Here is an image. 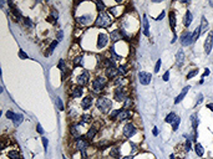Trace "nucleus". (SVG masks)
Returning a JSON list of instances; mask_svg holds the SVG:
<instances>
[{"label": "nucleus", "instance_id": "obj_1", "mask_svg": "<svg viewBox=\"0 0 213 159\" xmlns=\"http://www.w3.org/2000/svg\"><path fill=\"white\" fill-rule=\"evenodd\" d=\"M95 26L96 27H107L112 24V16L108 12H100L97 18L95 19Z\"/></svg>", "mask_w": 213, "mask_h": 159}, {"label": "nucleus", "instance_id": "obj_2", "mask_svg": "<svg viewBox=\"0 0 213 159\" xmlns=\"http://www.w3.org/2000/svg\"><path fill=\"white\" fill-rule=\"evenodd\" d=\"M96 107H97V110L101 111L102 113H107V112L111 110L112 103L107 97H99L97 101H96Z\"/></svg>", "mask_w": 213, "mask_h": 159}, {"label": "nucleus", "instance_id": "obj_3", "mask_svg": "<svg viewBox=\"0 0 213 159\" xmlns=\"http://www.w3.org/2000/svg\"><path fill=\"white\" fill-rule=\"evenodd\" d=\"M106 83H107V80L105 77H96L92 81V90H94V92L100 93V92L105 88Z\"/></svg>", "mask_w": 213, "mask_h": 159}, {"label": "nucleus", "instance_id": "obj_4", "mask_svg": "<svg viewBox=\"0 0 213 159\" xmlns=\"http://www.w3.org/2000/svg\"><path fill=\"white\" fill-rule=\"evenodd\" d=\"M89 80H90V73L87 70H83V72L81 75H79L77 78H76V83L77 86H86L89 83Z\"/></svg>", "mask_w": 213, "mask_h": 159}, {"label": "nucleus", "instance_id": "obj_5", "mask_svg": "<svg viewBox=\"0 0 213 159\" xmlns=\"http://www.w3.org/2000/svg\"><path fill=\"white\" fill-rule=\"evenodd\" d=\"M179 41H181V45L182 46H190L193 44V40H192V32L190 31H183L181 37H179Z\"/></svg>", "mask_w": 213, "mask_h": 159}, {"label": "nucleus", "instance_id": "obj_6", "mask_svg": "<svg viewBox=\"0 0 213 159\" xmlns=\"http://www.w3.org/2000/svg\"><path fill=\"white\" fill-rule=\"evenodd\" d=\"M115 99L117 102H123L125 99L127 98V92H126V88L125 87H119V88L115 90V95H114Z\"/></svg>", "mask_w": 213, "mask_h": 159}, {"label": "nucleus", "instance_id": "obj_7", "mask_svg": "<svg viewBox=\"0 0 213 159\" xmlns=\"http://www.w3.org/2000/svg\"><path fill=\"white\" fill-rule=\"evenodd\" d=\"M151 78H152V75L146 72V71H141V72H139V81H140L141 85H143V86L150 85Z\"/></svg>", "mask_w": 213, "mask_h": 159}, {"label": "nucleus", "instance_id": "obj_8", "mask_svg": "<svg viewBox=\"0 0 213 159\" xmlns=\"http://www.w3.org/2000/svg\"><path fill=\"white\" fill-rule=\"evenodd\" d=\"M108 42V35L103 34V32H100L99 36H97V42H96V47H97L99 50L103 49L105 46L107 45Z\"/></svg>", "mask_w": 213, "mask_h": 159}, {"label": "nucleus", "instance_id": "obj_9", "mask_svg": "<svg viewBox=\"0 0 213 159\" xmlns=\"http://www.w3.org/2000/svg\"><path fill=\"white\" fill-rule=\"evenodd\" d=\"M212 47H213V32L211 31L210 34L207 35L206 41H204V52H206L207 55H210L212 51Z\"/></svg>", "mask_w": 213, "mask_h": 159}, {"label": "nucleus", "instance_id": "obj_10", "mask_svg": "<svg viewBox=\"0 0 213 159\" xmlns=\"http://www.w3.org/2000/svg\"><path fill=\"white\" fill-rule=\"evenodd\" d=\"M136 132H137V128L132 123H127L123 127V136L126 138H131L133 134H136Z\"/></svg>", "mask_w": 213, "mask_h": 159}, {"label": "nucleus", "instance_id": "obj_11", "mask_svg": "<svg viewBox=\"0 0 213 159\" xmlns=\"http://www.w3.org/2000/svg\"><path fill=\"white\" fill-rule=\"evenodd\" d=\"M87 147H89V142L83 137H79L76 139V149H79L80 152H86Z\"/></svg>", "mask_w": 213, "mask_h": 159}, {"label": "nucleus", "instance_id": "obj_12", "mask_svg": "<svg viewBox=\"0 0 213 159\" xmlns=\"http://www.w3.org/2000/svg\"><path fill=\"white\" fill-rule=\"evenodd\" d=\"M119 75V67H116L115 64H112L106 67V76L107 78H115Z\"/></svg>", "mask_w": 213, "mask_h": 159}, {"label": "nucleus", "instance_id": "obj_13", "mask_svg": "<svg viewBox=\"0 0 213 159\" xmlns=\"http://www.w3.org/2000/svg\"><path fill=\"white\" fill-rule=\"evenodd\" d=\"M83 93V88L81 86H74L71 88V97L72 98H80Z\"/></svg>", "mask_w": 213, "mask_h": 159}, {"label": "nucleus", "instance_id": "obj_14", "mask_svg": "<svg viewBox=\"0 0 213 159\" xmlns=\"http://www.w3.org/2000/svg\"><path fill=\"white\" fill-rule=\"evenodd\" d=\"M92 103H94V98L91 97V96H86V97L81 101V108L82 110H89V108L92 106Z\"/></svg>", "mask_w": 213, "mask_h": 159}, {"label": "nucleus", "instance_id": "obj_15", "mask_svg": "<svg viewBox=\"0 0 213 159\" xmlns=\"http://www.w3.org/2000/svg\"><path fill=\"white\" fill-rule=\"evenodd\" d=\"M110 39L112 41H119V40H122L123 36H122V32H121V30H119V29H116V30H112L110 32Z\"/></svg>", "mask_w": 213, "mask_h": 159}, {"label": "nucleus", "instance_id": "obj_16", "mask_svg": "<svg viewBox=\"0 0 213 159\" xmlns=\"http://www.w3.org/2000/svg\"><path fill=\"white\" fill-rule=\"evenodd\" d=\"M92 16L91 15H82V16H79L77 18V24L80 25H89L91 24V21H92Z\"/></svg>", "mask_w": 213, "mask_h": 159}, {"label": "nucleus", "instance_id": "obj_17", "mask_svg": "<svg viewBox=\"0 0 213 159\" xmlns=\"http://www.w3.org/2000/svg\"><path fill=\"white\" fill-rule=\"evenodd\" d=\"M192 21H193V14H192L190 10H187L185 14V19H183V24H185L186 27H188L192 24Z\"/></svg>", "mask_w": 213, "mask_h": 159}, {"label": "nucleus", "instance_id": "obj_18", "mask_svg": "<svg viewBox=\"0 0 213 159\" xmlns=\"http://www.w3.org/2000/svg\"><path fill=\"white\" fill-rule=\"evenodd\" d=\"M188 90H191V87H190V86H186L185 88H183V90L181 91V93H179V95L177 96V97L174 98V104H178L179 102L182 101L183 98H185V96L187 95V92H188Z\"/></svg>", "mask_w": 213, "mask_h": 159}, {"label": "nucleus", "instance_id": "obj_19", "mask_svg": "<svg viewBox=\"0 0 213 159\" xmlns=\"http://www.w3.org/2000/svg\"><path fill=\"white\" fill-rule=\"evenodd\" d=\"M79 127H80L79 124H72V125L70 127V134L74 138H76V139H77L79 137H81V136H80V129H79Z\"/></svg>", "mask_w": 213, "mask_h": 159}, {"label": "nucleus", "instance_id": "obj_20", "mask_svg": "<svg viewBox=\"0 0 213 159\" xmlns=\"http://www.w3.org/2000/svg\"><path fill=\"white\" fill-rule=\"evenodd\" d=\"M142 25H143V34L145 36H150V23L147 20V16L143 15L142 18Z\"/></svg>", "mask_w": 213, "mask_h": 159}, {"label": "nucleus", "instance_id": "obj_21", "mask_svg": "<svg viewBox=\"0 0 213 159\" xmlns=\"http://www.w3.org/2000/svg\"><path fill=\"white\" fill-rule=\"evenodd\" d=\"M97 127H96V125H92V127H91L89 131H87V133H86V139L87 140H91V139H94L95 138V136H96V133H97Z\"/></svg>", "mask_w": 213, "mask_h": 159}, {"label": "nucleus", "instance_id": "obj_22", "mask_svg": "<svg viewBox=\"0 0 213 159\" xmlns=\"http://www.w3.org/2000/svg\"><path fill=\"white\" fill-rule=\"evenodd\" d=\"M132 116V112L128 111V110H122L121 113L119 116V121H126V119H130Z\"/></svg>", "mask_w": 213, "mask_h": 159}, {"label": "nucleus", "instance_id": "obj_23", "mask_svg": "<svg viewBox=\"0 0 213 159\" xmlns=\"http://www.w3.org/2000/svg\"><path fill=\"white\" fill-rule=\"evenodd\" d=\"M199 29H201V34H204L208 30V21L206 19V16H202L201 18V25H199Z\"/></svg>", "mask_w": 213, "mask_h": 159}, {"label": "nucleus", "instance_id": "obj_24", "mask_svg": "<svg viewBox=\"0 0 213 159\" xmlns=\"http://www.w3.org/2000/svg\"><path fill=\"white\" fill-rule=\"evenodd\" d=\"M183 62H185V52L182 50H179L177 52V56H176V64L177 66H182Z\"/></svg>", "mask_w": 213, "mask_h": 159}, {"label": "nucleus", "instance_id": "obj_25", "mask_svg": "<svg viewBox=\"0 0 213 159\" xmlns=\"http://www.w3.org/2000/svg\"><path fill=\"white\" fill-rule=\"evenodd\" d=\"M170 25L171 27H172V30L174 31V27H176V14H174V11H170Z\"/></svg>", "mask_w": 213, "mask_h": 159}, {"label": "nucleus", "instance_id": "obj_26", "mask_svg": "<svg viewBox=\"0 0 213 159\" xmlns=\"http://www.w3.org/2000/svg\"><path fill=\"white\" fill-rule=\"evenodd\" d=\"M191 122H192V128H193V131L197 132V127H198L199 119L197 118V114H196V113L191 116Z\"/></svg>", "mask_w": 213, "mask_h": 159}, {"label": "nucleus", "instance_id": "obj_27", "mask_svg": "<svg viewBox=\"0 0 213 159\" xmlns=\"http://www.w3.org/2000/svg\"><path fill=\"white\" fill-rule=\"evenodd\" d=\"M72 64H74V67H77V66H82V64H83V56H82V55H77V56L72 60Z\"/></svg>", "mask_w": 213, "mask_h": 159}, {"label": "nucleus", "instance_id": "obj_28", "mask_svg": "<svg viewBox=\"0 0 213 159\" xmlns=\"http://www.w3.org/2000/svg\"><path fill=\"white\" fill-rule=\"evenodd\" d=\"M194 152H196V154H197L198 157H203L204 149H203V147H202V144L196 143V145H194Z\"/></svg>", "mask_w": 213, "mask_h": 159}, {"label": "nucleus", "instance_id": "obj_29", "mask_svg": "<svg viewBox=\"0 0 213 159\" xmlns=\"http://www.w3.org/2000/svg\"><path fill=\"white\" fill-rule=\"evenodd\" d=\"M91 121H92V117H91V114L85 113V114H82V116H81V121H80V123H81V124L90 123Z\"/></svg>", "mask_w": 213, "mask_h": 159}, {"label": "nucleus", "instance_id": "obj_30", "mask_svg": "<svg viewBox=\"0 0 213 159\" xmlns=\"http://www.w3.org/2000/svg\"><path fill=\"white\" fill-rule=\"evenodd\" d=\"M202 34H201V29H199V26H197L194 29V31H193V34H192V40H193V42H196V41L198 40V37L201 36Z\"/></svg>", "mask_w": 213, "mask_h": 159}, {"label": "nucleus", "instance_id": "obj_31", "mask_svg": "<svg viewBox=\"0 0 213 159\" xmlns=\"http://www.w3.org/2000/svg\"><path fill=\"white\" fill-rule=\"evenodd\" d=\"M120 156H121L120 148L115 147V148H112V149L110 150V157H112V158H120Z\"/></svg>", "mask_w": 213, "mask_h": 159}, {"label": "nucleus", "instance_id": "obj_32", "mask_svg": "<svg viewBox=\"0 0 213 159\" xmlns=\"http://www.w3.org/2000/svg\"><path fill=\"white\" fill-rule=\"evenodd\" d=\"M176 118H177V114L174 113V112H171V113L166 117L165 122H166V123H171V124H172V123H173V121L176 119Z\"/></svg>", "mask_w": 213, "mask_h": 159}, {"label": "nucleus", "instance_id": "obj_33", "mask_svg": "<svg viewBox=\"0 0 213 159\" xmlns=\"http://www.w3.org/2000/svg\"><path fill=\"white\" fill-rule=\"evenodd\" d=\"M8 157H9L10 159H21L20 153L18 152V150H10V152L8 153Z\"/></svg>", "mask_w": 213, "mask_h": 159}, {"label": "nucleus", "instance_id": "obj_34", "mask_svg": "<svg viewBox=\"0 0 213 159\" xmlns=\"http://www.w3.org/2000/svg\"><path fill=\"white\" fill-rule=\"evenodd\" d=\"M57 67H59L60 70H61V72H62V77H65V72H66V65H65V61L64 60H60L59 61V65H57Z\"/></svg>", "mask_w": 213, "mask_h": 159}, {"label": "nucleus", "instance_id": "obj_35", "mask_svg": "<svg viewBox=\"0 0 213 159\" xmlns=\"http://www.w3.org/2000/svg\"><path fill=\"white\" fill-rule=\"evenodd\" d=\"M23 119H24V116L23 114H16L14 121H12V122H14V125H16V127H18V125L23 122Z\"/></svg>", "mask_w": 213, "mask_h": 159}, {"label": "nucleus", "instance_id": "obj_36", "mask_svg": "<svg viewBox=\"0 0 213 159\" xmlns=\"http://www.w3.org/2000/svg\"><path fill=\"white\" fill-rule=\"evenodd\" d=\"M95 4H96V10L103 12V10H105V4H103L102 1H99V0H96Z\"/></svg>", "mask_w": 213, "mask_h": 159}, {"label": "nucleus", "instance_id": "obj_37", "mask_svg": "<svg viewBox=\"0 0 213 159\" xmlns=\"http://www.w3.org/2000/svg\"><path fill=\"white\" fill-rule=\"evenodd\" d=\"M120 113H121V111L120 110H115V111H112L111 113H110V119H119V116H120Z\"/></svg>", "mask_w": 213, "mask_h": 159}, {"label": "nucleus", "instance_id": "obj_38", "mask_svg": "<svg viewBox=\"0 0 213 159\" xmlns=\"http://www.w3.org/2000/svg\"><path fill=\"white\" fill-rule=\"evenodd\" d=\"M131 106H132V99L130 97H127L123 101V110H127V108H130Z\"/></svg>", "mask_w": 213, "mask_h": 159}, {"label": "nucleus", "instance_id": "obj_39", "mask_svg": "<svg viewBox=\"0 0 213 159\" xmlns=\"http://www.w3.org/2000/svg\"><path fill=\"white\" fill-rule=\"evenodd\" d=\"M179 123H181V118L177 117V118L173 121V123H172V129H173V131H177L178 127H179Z\"/></svg>", "mask_w": 213, "mask_h": 159}, {"label": "nucleus", "instance_id": "obj_40", "mask_svg": "<svg viewBox=\"0 0 213 159\" xmlns=\"http://www.w3.org/2000/svg\"><path fill=\"white\" fill-rule=\"evenodd\" d=\"M185 150H186V152H190V150H192V139H191V138H188V139L186 140V143H185Z\"/></svg>", "mask_w": 213, "mask_h": 159}, {"label": "nucleus", "instance_id": "obj_41", "mask_svg": "<svg viewBox=\"0 0 213 159\" xmlns=\"http://www.w3.org/2000/svg\"><path fill=\"white\" fill-rule=\"evenodd\" d=\"M198 72L199 71L197 70V69H194V70H192V71H190L188 73H187V80H191V78H193L196 75H198Z\"/></svg>", "mask_w": 213, "mask_h": 159}, {"label": "nucleus", "instance_id": "obj_42", "mask_svg": "<svg viewBox=\"0 0 213 159\" xmlns=\"http://www.w3.org/2000/svg\"><path fill=\"white\" fill-rule=\"evenodd\" d=\"M125 82H126V78H122V77H120V78H116L115 81H114V83L116 86H122V85H125Z\"/></svg>", "mask_w": 213, "mask_h": 159}, {"label": "nucleus", "instance_id": "obj_43", "mask_svg": "<svg viewBox=\"0 0 213 159\" xmlns=\"http://www.w3.org/2000/svg\"><path fill=\"white\" fill-rule=\"evenodd\" d=\"M127 69H128L127 65H121L120 67H119V73H120V75H126L127 71H128Z\"/></svg>", "mask_w": 213, "mask_h": 159}, {"label": "nucleus", "instance_id": "obj_44", "mask_svg": "<svg viewBox=\"0 0 213 159\" xmlns=\"http://www.w3.org/2000/svg\"><path fill=\"white\" fill-rule=\"evenodd\" d=\"M57 44H59V41H57V40H55V41H52V42H51V44H50V46H49V52H50V55H51V53H52V51H54V49H55V47H56V46H57Z\"/></svg>", "mask_w": 213, "mask_h": 159}, {"label": "nucleus", "instance_id": "obj_45", "mask_svg": "<svg viewBox=\"0 0 213 159\" xmlns=\"http://www.w3.org/2000/svg\"><path fill=\"white\" fill-rule=\"evenodd\" d=\"M161 65H162V61H161V60H157V62H156V66H154V73H158V72H160Z\"/></svg>", "mask_w": 213, "mask_h": 159}, {"label": "nucleus", "instance_id": "obj_46", "mask_svg": "<svg viewBox=\"0 0 213 159\" xmlns=\"http://www.w3.org/2000/svg\"><path fill=\"white\" fill-rule=\"evenodd\" d=\"M56 103H57V107H59V110H60V111H64V103H62V101H61L60 97L56 98Z\"/></svg>", "mask_w": 213, "mask_h": 159}, {"label": "nucleus", "instance_id": "obj_47", "mask_svg": "<svg viewBox=\"0 0 213 159\" xmlns=\"http://www.w3.org/2000/svg\"><path fill=\"white\" fill-rule=\"evenodd\" d=\"M15 113L12 111H8L6 112V118H9V119H11V121H14V118H15Z\"/></svg>", "mask_w": 213, "mask_h": 159}, {"label": "nucleus", "instance_id": "obj_48", "mask_svg": "<svg viewBox=\"0 0 213 159\" xmlns=\"http://www.w3.org/2000/svg\"><path fill=\"white\" fill-rule=\"evenodd\" d=\"M19 57H20V58H23V60H26V58H28L29 56H28L26 53H25V52L23 51V50H19Z\"/></svg>", "mask_w": 213, "mask_h": 159}, {"label": "nucleus", "instance_id": "obj_49", "mask_svg": "<svg viewBox=\"0 0 213 159\" xmlns=\"http://www.w3.org/2000/svg\"><path fill=\"white\" fill-rule=\"evenodd\" d=\"M24 24L26 25V26H32V21L30 18H24Z\"/></svg>", "mask_w": 213, "mask_h": 159}, {"label": "nucleus", "instance_id": "obj_50", "mask_svg": "<svg viewBox=\"0 0 213 159\" xmlns=\"http://www.w3.org/2000/svg\"><path fill=\"white\" fill-rule=\"evenodd\" d=\"M56 36H57V41H61L62 39H64V31H62V30H60V31H57V34H56Z\"/></svg>", "mask_w": 213, "mask_h": 159}, {"label": "nucleus", "instance_id": "obj_51", "mask_svg": "<svg viewBox=\"0 0 213 159\" xmlns=\"http://www.w3.org/2000/svg\"><path fill=\"white\" fill-rule=\"evenodd\" d=\"M41 140H43V145H44V149L46 150V149H48V144H49V142H48V138L43 137V138H41Z\"/></svg>", "mask_w": 213, "mask_h": 159}, {"label": "nucleus", "instance_id": "obj_52", "mask_svg": "<svg viewBox=\"0 0 213 159\" xmlns=\"http://www.w3.org/2000/svg\"><path fill=\"white\" fill-rule=\"evenodd\" d=\"M202 102H203V95L199 93V95L197 96V102H196V104H201Z\"/></svg>", "mask_w": 213, "mask_h": 159}, {"label": "nucleus", "instance_id": "obj_53", "mask_svg": "<svg viewBox=\"0 0 213 159\" xmlns=\"http://www.w3.org/2000/svg\"><path fill=\"white\" fill-rule=\"evenodd\" d=\"M162 78H163L165 82L168 81V80H170V71H166V72L163 73V77H162Z\"/></svg>", "mask_w": 213, "mask_h": 159}, {"label": "nucleus", "instance_id": "obj_54", "mask_svg": "<svg viewBox=\"0 0 213 159\" xmlns=\"http://www.w3.org/2000/svg\"><path fill=\"white\" fill-rule=\"evenodd\" d=\"M36 131H37V133H40V134H43L44 133V129H43V127H41V124L36 125Z\"/></svg>", "mask_w": 213, "mask_h": 159}, {"label": "nucleus", "instance_id": "obj_55", "mask_svg": "<svg viewBox=\"0 0 213 159\" xmlns=\"http://www.w3.org/2000/svg\"><path fill=\"white\" fill-rule=\"evenodd\" d=\"M165 15H166V12H165V11H162V12H161V15H160V16H157V18H156V20H157V21H160V20H162V19L165 18Z\"/></svg>", "mask_w": 213, "mask_h": 159}, {"label": "nucleus", "instance_id": "obj_56", "mask_svg": "<svg viewBox=\"0 0 213 159\" xmlns=\"http://www.w3.org/2000/svg\"><path fill=\"white\" fill-rule=\"evenodd\" d=\"M210 75V69H204V72H203V75H202V78H204L206 76H208Z\"/></svg>", "mask_w": 213, "mask_h": 159}, {"label": "nucleus", "instance_id": "obj_57", "mask_svg": "<svg viewBox=\"0 0 213 159\" xmlns=\"http://www.w3.org/2000/svg\"><path fill=\"white\" fill-rule=\"evenodd\" d=\"M152 133H153V136H154V137H157V136H158V128H157V127H153Z\"/></svg>", "mask_w": 213, "mask_h": 159}, {"label": "nucleus", "instance_id": "obj_58", "mask_svg": "<svg viewBox=\"0 0 213 159\" xmlns=\"http://www.w3.org/2000/svg\"><path fill=\"white\" fill-rule=\"evenodd\" d=\"M207 108H208V110H211V111L213 112V103H208V104H207Z\"/></svg>", "mask_w": 213, "mask_h": 159}, {"label": "nucleus", "instance_id": "obj_59", "mask_svg": "<svg viewBox=\"0 0 213 159\" xmlns=\"http://www.w3.org/2000/svg\"><path fill=\"white\" fill-rule=\"evenodd\" d=\"M122 159H133V158H132V156H128V157H125V158H122Z\"/></svg>", "mask_w": 213, "mask_h": 159}, {"label": "nucleus", "instance_id": "obj_60", "mask_svg": "<svg viewBox=\"0 0 213 159\" xmlns=\"http://www.w3.org/2000/svg\"><path fill=\"white\" fill-rule=\"evenodd\" d=\"M170 158H171V159H174V154H171Z\"/></svg>", "mask_w": 213, "mask_h": 159}, {"label": "nucleus", "instance_id": "obj_61", "mask_svg": "<svg viewBox=\"0 0 213 159\" xmlns=\"http://www.w3.org/2000/svg\"><path fill=\"white\" fill-rule=\"evenodd\" d=\"M210 6H212V8H213V1H210Z\"/></svg>", "mask_w": 213, "mask_h": 159}]
</instances>
